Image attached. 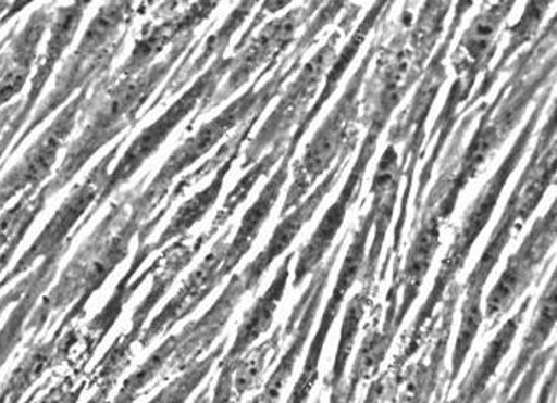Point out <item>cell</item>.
I'll return each mask as SVG.
<instances>
[{"label": "cell", "instance_id": "obj_50", "mask_svg": "<svg viewBox=\"0 0 557 403\" xmlns=\"http://www.w3.org/2000/svg\"><path fill=\"white\" fill-rule=\"evenodd\" d=\"M29 3H9V2H0V28H2L5 23H9L13 16L22 13L23 10L28 9Z\"/></svg>", "mask_w": 557, "mask_h": 403}, {"label": "cell", "instance_id": "obj_28", "mask_svg": "<svg viewBox=\"0 0 557 403\" xmlns=\"http://www.w3.org/2000/svg\"><path fill=\"white\" fill-rule=\"evenodd\" d=\"M401 194V168H399V150L386 143L382 159L376 165L375 175L370 185V209L373 212V235L370 248L367 249L366 267L360 278L363 288L373 290L379 277L380 257L388 236L389 226L395 216Z\"/></svg>", "mask_w": 557, "mask_h": 403}, {"label": "cell", "instance_id": "obj_18", "mask_svg": "<svg viewBox=\"0 0 557 403\" xmlns=\"http://www.w3.org/2000/svg\"><path fill=\"white\" fill-rule=\"evenodd\" d=\"M372 231L373 212L372 209H369L366 215L360 216L359 225H357L352 235V241H350L346 255H344L336 284H334L330 300H327L326 307L321 314L317 333H314L310 349H308L300 378L295 382L294 389H292L285 403H308L310 401L311 392H313L314 385L320 378L321 356H323L324 345H326L327 337H330L331 329H333L334 320L339 316L341 307H343L347 294L352 290L354 285L362 278L367 249H369L367 245H369Z\"/></svg>", "mask_w": 557, "mask_h": 403}, {"label": "cell", "instance_id": "obj_41", "mask_svg": "<svg viewBox=\"0 0 557 403\" xmlns=\"http://www.w3.org/2000/svg\"><path fill=\"white\" fill-rule=\"evenodd\" d=\"M372 293L373 290L362 287V290L354 294L352 300H349V303H347L346 311H344L343 326H341L336 355H334L330 375L324 379V385L327 386L330 391L339 388L344 382V378H346L347 365H349L350 356H352L360 326H362L367 310H369L370 303H372Z\"/></svg>", "mask_w": 557, "mask_h": 403}, {"label": "cell", "instance_id": "obj_30", "mask_svg": "<svg viewBox=\"0 0 557 403\" xmlns=\"http://www.w3.org/2000/svg\"><path fill=\"white\" fill-rule=\"evenodd\" d=\"M535 297L529 294L519 310L497 330L496 337L487 343L481 355L471 363L463 381L458 386L457 395L445 403H493L499 392V385H491L500 363L504 362L516 342L517 333L532 307Z\"/></svg>", "mask_w": 557, "mask_h": 403}, {"label": "cell", "instance_id": "obj_32", "mask_svg": "<svg viewBox=\"0 0 557 403\" xmlns=\"http://www.w3.org/2000/svg\"><path fill=\"white\" fill-rule=\"evenodd\" d=\"M54 3L38 7L20 32L7 45L5 62L0 71V111L25 90L38 61L39 46L54 18Z\"/></svg>", "mask_w": 557, "mask_h": 403}, {"label": "cell", "instance_id": "obj_43", "mask_svg": "<svg viewBox=\"0 0 557 403\" xmlns=\"http://www.w3.org/2000/svg\"><path fill=\"white\" fill-rule=\"evenodd\" d=\"M285 150H287V143L284 146H276L273 149L268 150V153H264L257 163H255L251 168H248V172L242 176L240 181L237 182L234 189L228 192L227 198H225L224 203H222L221 210H219L218 215L212 219L211 228L208 229L209 235L214 238L219 231H221L222 226H225V223L231 222L232 216L237 213V210L247 202V199L250 198L251 191H253L255 186L261 181V179L267 178V176L271 175L274 166L281 162L282 156H284Z\"/></svg>", "mask_w": 557, "mask_h": 403}, {"label": "cell", "instance_id": "obj_27", "mask_svg": "<svg viewBox=\"0 0 557 403\" xmlns=\"http://www.w3.org/2000/svg\"><path fill=\"white\" fill-rule=\"evenodd\" d=\"M310 126L311 123L307 119H301L298 123V126L292 133L290 139H288L287 150H285L284 156L278 162L276 172L271 176L270 181L267 182L253 205L245 212L240 226H238L237 232H235V238L232 239V242H228L227 252H225L224 265H222L224 278L232 275L235 267L244 261L245 255L253 248L264 223L270 218L278 198H281L282 189H284L285 182H287L288 176H290L295 152H297L298 146H300Z\"/></svg>", "mask_w": 557, "mask_h": 403}, {"label": "cell", "instance_id": "obj_14", "mask_svg": "<svg viewBox=\"0 0 557 403\" xmlns=\"http://www.w3.org/2000/svg\"><path fill=\"white\" fill-rule=\"evenodd\" d=\"M126 139L127 136L123 137L120 142L114 143L113 149L88 173L84 182L72 189L71 194L55 210L54 215L39 232L38 238L33 241V244L26 249L25 254L0 280V291L13 284L20 275L32 270L36 262L45 261V259L52 257V255L65 254L69 251L72 241L75 239V229L90 212L91 206L100 199L101 192L107 186L108 176H110L111 165L120 155L121 147L126 142Z\"/></svg>", "mask_w": 557, "mask_h": 403}, {"label": "cell", "instance_id": "obj_1", "mask_svg": "<svg viewBox=\"0 0 557 403\" xmlns=\"http://www.w3.org/2000/svg\"><path fill=\"white\" fill-rule=\"evenodd\" d=\"M507 72L509 78L496 98L484 106L467 147H463L465 139L476 116L467 113L455 127L437 181L422 202L421 210L434 212L444 223L454 215L465 189L483 173L522 124L536 98L548 85L556 84V15L542 26L529 48L517 54Z\"/></svg>", "mask_w": 557, "mask_h": 403}, {"label": "cell", "instance_id": "obj_44", "mask_svg": "<svg viewBox=\"0 0 557 403\" xmlns=\"http://www.w3.org/2000/svg\"><path fill=\"white\" fill-rule=\"evenodd\" d=\"M227 339L219 342L205 358L196 362L195 365L189 366L186 371H183L178 378L173 379L172 382L165 386L156 398L149 403H186L189 401L196 389L202 385L211 375L212 368L218 365L219 360L227 352Z\"/></svg>", "mask_w": 557, "mask_h": 403}, {"label": "cell", "instance_id": "obj_45", "mask_svg": "<svg viewBox=\"0 0 557 403\" xmlns=\"http://www.w3.org/2000/svg\"><path fill=\"white\" fill-rule=\"evenodd\" d=\"M49 198L42 188L26 191L10 209L0 213V252L10 244L20 231H28L39 213L45 210Z\"/></svg>", "mask_w": 557, "mask_h": 403}, {"label": "cell", "instance_id": "obj_19", "mask_svg": "<svg viewBox=\"0 0 557 403\" xmlns=\"http://www.w3.org/2000/svg\"><path fill=\"white\" fill-rule=\"evenodd\" d=\"M493 59V55L467 54V52H461L457 48L451 52L455 80L450 90H448L444 106H442L434 126H432L431 134H428V139H425V162L421 173H419L418 189H416V198L412 201L414 216H412L411 229L414 228L416 222H418L419 212H421L422 202L425 199V191L431 185L435 166L444 156V149L454 136L458 119L463 117L465 106L473 95L478 78L490 71Z\"/></svg>", "mask_w": 557, "mask_h": 403}, {"label": "cell", "instance_id": "obj_40", "mask_svg": "<svg viewBox=\"0 0 557 403\" xmlns=\"http://www.w3.org/2000/svg\"><path fill=\"white\" fill-rule=\"evenodd\" d=\"M380 316H382V313L375 314L372 323L369 324L366 337H363L362 343L357 350L356 358H354L349 381L344 382V391H346L349 401L356 402L360 386L363 382L373 381L379 376L380 368H382L389 349H392L393 340H389L382 332Z\"/></svg>", "mask_w": 557, "mask_h": 403}, {"label": "cell", "instance_id": "obj_46", "mask_svg": "<svg viewBox=\"0 0 557 403\" xmlns=\"http://www.w3.org/2000/svg\"><path fill=\"white\" fill-rule=\"evenodd\" d=\"M556 360V343L553 342L548 349L540 352L539 355L530 363L529 369L523 373L519 385L513 389L512 394L504 402L499 403H532L535 395L536 386L542 381L545 373L548 371L549 365Z\"/></svg>", "mask_w": 557, "mask_h": 403}, {"label": "cell", "instance_id": "obj_15", "mask_svg": "<svg viewBox=\"0 0 557 403\" xmlns=\"http://www.w3.org/2000/svg\"><path fill=\"white\" fill-rule=\"evenodd\" d=\"M211 239L212 236L208 231L201 232L193 242L180 239L160 255V265L153 272L152 287L134 311L129 332L124 333L123 337H117L116 342L111 345V349L104 353L103 358L98 363L97 373H95L98 391L110 394L124 369L129 366L131 358H133V345L139 342L140 337H143L144 327H146L150 313L156 310L160 300L169 293L178 275L191 264L193 259L201 252V249Z\"/></svg>", "mask_w": 557, "mask_h": 403}, {"label": "cell", "instance_id": "obj_7", "mask_svg": "<svg viewBox=\"0 0 557 403\" xmlns=\"http://www.w3.org/2000/svg\"><path fill=\"white\" fill-rule=\"evenodd\" d=\"M473 7V2L454 3L455 13L441 45L435 49L421 80L416 85L414 95L409 100L408 106L399 111L398 116L395 117V123L389 127L386 143H392L396 149L401 147L399 168H401L403 191L399 194L398 218H396L395 229H393L392 248H389L388 255H386V261L379 268L380 284L385 280L389 265L392 267L401 265L405 225L408 222L416 169H418V163L424 160L429 116H431L432 108H434L435 101L441 95L442 87L448 80L447 58L450 55L455 39H457L458 29H460L465 16Z\"/></svg>", "mask_w": 557, "mask_h": 403}, {"label": "cell", "instance_id": "obj_21", "mask_svg": "<svg viewBox=\"0 0 557 403\" xmlns=\"http://www.w3.org/2000/svg\"><path fill=\"white\" fill-rule=\"evenodd\" d=\"M382 134L367 130L366 139L360 142L357 150L356 163L344 182L343 191L337 196L336 201L331 203L318 223L317 229L310 236L307 242L298 251L297 261H295L294 272H292V288H298L304 281L323 264L331 249L334 248L337 235L346 222L349 210L359 201L362 194L363 181H366L367 172H369L370 162L375 156L379 149V140Z\"/></svg>", "mask_w": 557, "mask_h": 403}, {"label": "cell", "instance_id": "obj_9", "mask_svg": "<svg viewBox=\"0 0 557 403\" xmlns=\"http://www.w3.org/2000/svg\"><path fill=\"white\" fill-rule=\"evenodd\" d=\"M379 28L356 72L347 80L339 100L305 146L301 159L292 165V185L282 203L281 218L307 199L313 186L336 165L344 153L359 150L360 97L380 46L388 36L389 15L380 23Z\"/></svg>", "mask_w": 557, "mask_h": 403}, {"label": "cell", "instance_id": "obj_54", "mask_svg": "<svg viewBox=\"0 0 557 403\" xmlns=\"http://www.w3.org/2000/svg\"><path fill=\"white\" fill-rule=\"evenodd\" d=\"M248 403H261V401H260V394L255 395V398H253V399H251V401H250V402H248Z\"/></svg>", "mask_w": 557, "mask_h": 403}, {"label": "cell", "instance_id": "obj_5", "mask_svg": "<svg viewBox=\"0 0 557 403\" xmlns=\"http://www.w3.org/2000/svg\"><path fill=\"white\" fill-rule=\"evenodd\" d=\"M196 33L183 36L172 46L162 61L133 78L111 80L110 75L95 84L94 91L85 104V126L81 136L72 140L55 175L42 186L49 199L67 188L78 173L108 143L116 140L124 130L136 126L143 117L140 111L166 80L176 62L195 45Z\"/></svg>", "mask_w": 557, "mask_h": 403}, {"label": "cell", "instance_id": "obj_49", "mask_svg": "<svg viewBox=\"0 0 557 403\" xmlns=\"http://www.w3.org/2000/svg\"><path fill=\"white\" fill-rule=\"evenodd\" d=\"M26 232L28 231H20L18 235L15 236V238L10 241V244L7 245L5 249H3L2 252H0V274H3V270H5L7 265L10 264V261H12L13 255H15L16 249L20 248V244H22L23 239H25Z\"/></svg>", "mask_w": 557, "mask_h": 403}, {"label": "cell", "instance_id": "obj_36", "mask_svg": "<svg viewBox=\"0 0 557 403\" xmlns=\"http://www.w3.org/2000/svg\"><path fill=\"white\" fill-rule=\"evenodd\" d=\"M552 2L527 3L522 16L517 20L516 25L507 28L509 45L500 52V58L497 59L496 65L484 74L483 81L478 85L476 90L473 91L470 101H468L467 106H465V113L484 103V98L493 91L494 85L506 74L513 55L519 54L523 46L530 45V42L539 36V33L542 32L543 22H545L548 10L552 9Z\"/></svg>", "mask_w": 557, "mask_h": 403}, {"label": "cell", "instance_id": "obj_25", "mask_svg": "<svg viewBox=\"0 0 557 403\" xmlns=\"http://www.w3.org/2000/svg\"><path fill=\"white\" fill-rule=\"evenodd\" d=\"M352 152L344 153V155L337 160L336 165L318 182L313 192H310L300 205L295 206L292 212L282 216L281 223H278L276 229H274L273 236H271L270 241L264 245L263 251H261L240 274L247 293H255V291L258 290L261 280H263L264 275L268 274L274 261H277V259L281 257L282 254H285L287 249L294 244L295 239L300 235L304 226L313 218L321 203L333 192L337 182L343 178L347 165H349L350 160H352Z\"/></svg>", "mask_w": 557, "mask_h": 403}, {"label": "cell", "instance_id": "obj_4", "mask_svg": "<svg viewBox=\"0 0 557 403\" xmlns=\"http://www.w3.org/2000/svg\"><path fill=\"white\" fill-rule=\"evenodd\" d=\"M344 7L346 3L343 2H324L317 15L305 25L295 45L288 49L287 54L277 62V65H270L261 71L244 95L232 101L214 119L202 124L198 133L193 134L185 143H182L163 163L156 178L147 186L144 196L153 205L159 206L169 198L173 182L178 176L196 165L202 156L212 152L232 130L240 129L251 117L263 114L271 101L282 93L285 84L300 71L305 55L317 45L321 33L339 18Z\"/></svg>", "mask_w": 557, "mask_h": 403}, {"label": "cell", "instance_id": "obj_42", "mask_svg": "<svg viewBox=\"0 0 557 403\" xmlns=\"http://www.w3.org/2000/svg\"><path fill=\"white\" fill-rule=\"evenodd\" d=\"M284 326H278L270 339L261 342L260 345L251 347L245 355L232 362L234 365V391L238 401L255 391L263 381L264 373L270 368L271 363L276 362L284 342Z\"/></svg>", "mask_w": 557, "mask_h": 403}, {"label": "cell", "instance_id": "obj_34", "mask_svg": "<svg viewBox=\"0 0 557 403\" xmlns=\"http://www.w3.org/2000/svg\"><path fill=\"white\" fill-rule=\"evenodd\" d=\"M295 252H288L287 257L278 265L276 275L271 281L268 290L255 301L253 306L245 313L244 320L238 327L237 336L231 349L224 353L221 362L232 363L240 358L248 352L264 333L270 332L273 327L274 316H276L278 304L287 290L288 278H290L292 262H294Z\"/></svg>", "mask_w": 557, "mask_h": 403}, {"label": "cell", "instance_id": "obj_24", "mask_svg": "<svg viewBox=\"0 0 557 403\" xmlns=\"http://www.w3.org/2000/svg\"><path fill=\"white\" fill-rule=\"evenodd\" d=\"M232 229L234 228L228 226L219 236L218 241L214 242L208 255L202 259L201 264L188 275L185 284L176 291L175 297L162 307V311L153 317L152 323L144 330L139 340L143 349L149 347L159 337L169 333L176 324L191 316L208 300L209 294H212V291L225 280L224 275H222V265H224Z\"/></svg>", "mask_w": 557, "mask_h": 403}, {"label": "cell", "instance_id": "obj_38", "mask_svg": "<svg viewBox=\"0 0 557 403\" xmlns=\"http://www.w3.org/2000/svg\"><path fill=\"white\" fill-rule=\"evenodd\" d=\"M240 153L237 152L228 156L227 162L214 173L212 181L202 191L196 192L191 199L180 205L166 228L160 232V238L156 242H150L149 245L152 252L162 251L166 245L172 244L175 239L185 238L214 209L215 203L221 198L222 189H224L225 179H227L228 173H231L232 166L237 162Z\"/></svg>", "mask_w": 557, "mask_h": 403}, {"label": "cell", "instance_id": "obj_55", "mask_svg": "<svg viewBox=\"0 0 557 403\" xmlns=\"http://www.w3.org/2000/svg\"><path fill=\"white\" fill-rule=\"evenodd\" d=\"M313 403H321V398H318Z\"/></svg>", "mask_w": 557, "mask_h": 403}, {"label": "cell", "instance_id": "obj_53", "mask_svg": "<svg viewBox=\"0 0 557 403\" xmlns=\"http://www.w3.org/2000/svg\"><path fill=\"white\" fill-rule=\"evenodd\" d=\"M211 394H212V382H209L205 389H202L201 394L196 398L195 403H211Z\"/></svg>", "mask_w": 557, "mask_h": 403}, {"label": "cell", "instance_id": "obj_2", "mask_svg": "<svg viewBox=\"0 0 557 403\" xmlns=\"http://www.w3.org/2000/svg\"><path fill=\"white\" fill-rule=\"evenodd\" d=\"M143 186L144 179L123 199L111 203L110 212L65 265L58 284L42 297L41 303L36 304L26 323V332H32L33 339L52 317L69 310L55 332L61 337L72 323L85 316L90 298L126 261L134 238L139 236L140 229L157 209L140 191Z\"/></svg>", "mask_w": 557, "mask_h": 403}, {"label": "cell", "instance_id": "obj_17", "mask_svg": "<svg viewBox=\"0 0 557 403\" xmlns=\"http://www.w3.org/2000/svg\"><path fill=\"white\" fill-rule=\"evenodd\" d=\"M94 87L95 85L85 87L81 93L75 95L23 153L20 162L0 179V213L16 196L25 194L29 189L39 191L42 182L48 181L58 162L59 153L64 149L65 142L84 116L85 104Z\"/></svg>", "mask_w": 557, "mask_h": 403}, {"label": "cell", "instance_id": "obj_47", "mask_svg": "<svg viewBox=\"0 0 557 403\" xmlns=\"http://www.w3.org/2000/svg\"><path fill=\"white\" fill-rule=\"evenodd\" d=\"M403 368L389 365L382 375L370 382L363 403H398L399 385H401Z\"/></svg>", "mask_w": 557, "mask_h": 403}, {"label": "cell", "instance_id": "obj_23", "mask_svg": "<svg viewBox=\"0 0 557 403\" xmlns=\"http://www.w3.org/2000/svg\"><path fill=\"white\" fill-rule=\"evenodd\" d=\"M157 7V22L144 26L139 38L134 42L133 51L117 68L111 80L133 78L157 64L160 54L172 49L176 41L211 18L212 13L221 7L215 2H165Z\"/></svg>", "mask_w": 557, "mask_h": 403}, {"label": "cell", "instance_id": "obj_51", "mask_svg": "<svg viewBox=\"0 0 557 403\" xmlns=\"http://www.w3.org/2000/svg\"><path fill=\"white\" fill-rule=\"evenodd\" d=\"M15 32L16 26H12V28H10V32L7 33L5 36H3L2 41H0V71H2L3 62H5L7 45H9L10 38H12L13 33Z\"/></svg>", "mask_w": 557, "mask_h": 403}, {"label": "cell", "instance_id": "obj_35", "mask_svg": "<svg viewBox=\"0 0 557 403\" xmlns=\"http://www.w3.org/2000/svg\"><path fill=\"white\" fill-rule=\"evenodd\" d=\"M152 254L153 252L152 249H150L149 242L139 244L136 255H134L133 264L127 268L124 277L117 281L110 301L104 304L100 314L87 324V333H85L84 337V352H82V355L85 356V362H90L95 350L103 343L104 337L110 333V330L113 329L114 324H116L117 317L123 314L124 306L129 303L131 297L139 290L144 280L150 277V275H153V272L159 267L160 257L156 259L152 265L147 267V270L140 272L139 274L140 267L146 264L147 259Z\"/></svg>", "mask_w": 557, "mask_h": 403}, {"label": "cell", "instance_id": "obj_39", "mask_svg": "<svg viewBox=\"0 0 557 403\" xmlns=\"http://www.w3.org/2000/svg\"><path fill=\"white\" fill-rule=\"evenodd\" d=\"M61 337H52L48 342L32 343L22 362L13 369L5 385L0 389V403H20L23 395L42 378L55 363L64 360L59 349Z\"/></svg>", "mask_w": 557, "mask_h": 403}, {"label": "cell", "instance_id": "obj_13", "mask_svg": "<svg viewBox=\"0 0 557 403\" xmlns=\"http://www.w3.org/2000/svg\"><path fill=\"white\" fill-rule=\"evenodd\" d=\"M556 232L557 205L553 201L548 212L533 223L522 244L507 261L499 280L491 288L483 311L486 332L496 329L533 284L545 277L555 261Z\"/></svg>", "mask_w": 557, "mask_h": 403}, {"label": "cell", "instance_id": "obj_20", "mask_svg": "<svg viewBox=\"0 0 557 403\" xmlns=\"http://www.w3.org/2000/svg\"><path fill=\"white\" fill-rule=\"evenodd\" d=\"M461 298V285L448 288L431 339L422 347V355L403 369L398 403H441L447 394V355L454 332L455 314Z\"/></svg>", "mask_w": 557, "mask_h": 403}, {"label": "cell", "instance_id": "obj_26", "mask_svg": "<svg viewBox=\"0 0 557 403\" xmlns=\"http://www.w3.org/2000/svg\"><path fill=\"white\" fill-rule=\"evenodd\" d=\"M88 7H90V3L82 2L55 7L54 18H52L51 26H49V39L46 42L45 52L36 62V72L32 81H29L28 93H26L25 100L22 101L18 114L13 117L10 126L0 137V143L7 150L12 149L13 143L25 129L28 121L32 119L33 110L39 103V98H41L49 78L54 74L55 65L59 64L69 46L74 42L75 35L81 28L82 20H84Z\"/></svg>", "mask_w": 557, "mask_h": 403}, {"label": "cell", "instance_id": "obj_8", "mask_svg": "<svg viewBox=\"0 0 557 403\" xmlns=\"http://www.w3.org/2000/svg\"><path fill=\"white\" fill-rule=\"evenodd\" d=\"M137 12L139 9L133 2L104 3L98 9L97 15L90 20L87 29L82 35L77 48L69 55L67 61L59 71L54 87L32 114V119L28 121L23 133L9 150L7 160L55 111L62 110L75 93H81L85 87L98 84L110 75L111 65L126 45L127 32H129L131 23L136 18Z\"/></svg>", "mask_w": 557, "mask_h": 403}, {"label": "cell", "instance_id": "obj_52", "mask_svg": "<svg viewBox=\"0 0 557 403\" xmlns=\"http://www.w3.org/2000/svg\"><path fill=\"white\" fill-rule=\"evenodd\" d=\"M330 392V402L327 403H354L346 398V392H344V382L339 388L333 389V391Z\"/></svg>", "mask_w": 557, "mask_h": 403}, {"label": "cell", "instance_id": "obj_22", "mask_svg": "<svg viewBox=\"0 0 557 403\" xmlns=\"http://www.w3.org/2000/svg\"><path fill=\"white\" fill-rule=\"evenodd\" d=\"M347 238H349V232H346L339 239V244L331 249L323 264L311 274L310 284L305 288L300 300L292 307L290 316H288L287 323L284 326V332H282L284 333V339L292 337L290 343H288L284 355L278 360L273 375L270 376L267 385H264L263 392L260 394L261 403L281 402L282 392H284L285 386L290 381L295 366H297L305 345H307L308 337H310L314 319H317L318 311H320L321 301H323L324 291H326L327 281H330L334 265H336L337 259H339Z\"/></svg>", "mask_w": 557, "mask_h": 403}, {"label": "cell", "instance_id": "obj_16", "mask_svg": "<svg viewBox=\"0 0 557 403\" xmlns=\"http://www.w3.org/2000/svg\"><path fill=\"white\" fill-rule=\"evenodd\" d=\"M324 2H307L290 7L287 12L264 23L263 28L251 36L242 48L234 49L232 68L224 84L219 87L206 113L231 100L245 85L250 84L257 72L277 65L285 52L295 45L301 26L307 25Z\"/></svg>", "mask_w": 557, "mask_h": 403}, {"label": "cell", "instance_id": "obj_6", "mask_svg": "<svg viewBox=\"0 0 557 403\" xmlns=\"http://www.w3.org/2000/svg\"><path fill=\"white\" fill-rule=\"evenodd\" d=\"M555 87L556 84L548 85L542 91V95L536 98L535 108H533L532 114L527 119L525 126L522 127L519 136H517L512 149L504 156L499 168L487 179L480 194L476 196V199L465 212L460 226H458L457 232H455L454 241H451L450 248H448L447 254H445L444 261H442L441 268H438L437 275H435L432 290L429 291L428 298H425L424 303H422L418 314H416L414 323H412L411 329H409L405 345H403L398 355L393 360V363L399 366V368H406V365L411 363V360L418 355V352H421L422 347L431 339L438 319L437 310L441 307L448 288L457 281L458 275L467 265L468 257H470L478 239H480L484 229L490 225L491 218H493L494 212H496L497 203L503 198L507 182H509L513 173L519 168L520 162L525 159L527 150L532 146L540 121H542L549 101L555 98Z\"/></svg>", "mask_w": 557, "mask_h": 403}, {"label": "cell", "instance_id": "obj_11", "mask_svg": "<svg viewBox=\"0 0 557 403\" xmlns=\"http://www.w3.org/2000/svg\"><path fill=\"white\" fill-rule=\"evenodd\" d=\"M362 9L360 3H346L336 28L330 33L323 46L301 65L300 71L294 75V80L284 87L278 95L281 98L276 108L271 111L257 136L248 140L242 169L251 168L274 146L288 142L295 127L317 100L321 85L339 54L341 41L349 38Z\"/></svg>", "mask_w": 557, "mask_h": 403}, {"label": "cell", "instance_id": "obj_33", "mask_svg": "<svg viewBox=\"0 0 557 403\" xmlns=\"http://www.w3.org/2000/svg\"><path fill=\"white\" fill-rule=\"evenodd\" d=\"M557 320V275L553 270L545 290L540 294L536 301L535 314H533L532 323L523 336L522 345H520L517 358L513 360L509 371L503 376L499 382V392H497V403L506 401L512 394L516 386L519 385L523 373L529 369L530 363L536 355L548 345L552 340L553 332L556 329Z\"/></svg>", "mask_w": 557, "mask_h": 403}, {"label": "cell", "instance_id": "obj_29", "mask_svg": "<svg viewBox=\"0 0 557 403\" xmlns=\"http://www.w3.org/2000/svg\"><path fill=\"white\" fill-rule=\"evenodd\" d=\"M258 5H260V3L257 2L238 3V5L232 10L231 15L224 20V23H222L214 33L209 35V29L202 33V35L196 39L195 45L186 52V58L183 59L178 68H176L172 77L166 80L165 87L157 95L156 100L150 103L147 114L156 111L163 101L170 100L173 95L180 93L193 78L205 74L209 65H211L215 59L225 55V51H227L228 46H231L235 33L245 25V22L250 18L251 12H253Z\"/></svg>", "mask_w": 557, "mask_h": 403}, {"label": "cell", "instance_id": "obj_31", "mask_svg": "<svg viewBox=\"0 0 557 403\" xmlns=\"http://www.w3.org/2000/svg\"><path fill=\"white\" fill-rule=\"evenodd\" d=\"M444 222L429 210L419 212L418 222L411 229V244L406 252L405 265L399 272V304L396 311L395 329L399 332L409 311L421 294L422 285L434 264L442 242Z\"/></svg>", "mask_w": 557, "mask_h": 403}, {"label": "cell", "instance_id": "obj_3", "mask_svg": "<svg viewBox=\"0 0 557 403\" xmlns=\"http://www.w3.org/2000/svg\"><path fill=\"white\" fill-rule=\"evenodd\" d=\"M556 150V100L553 98L548 119L540 129L535 149L527 162L525 169L516 182V188L500 213L499 222L487 239L483 254L478 259L467 281L461 285L460 327L451 352L447 394H450L455 382L460 378L461 369L483 326V293L491 274L499 264L516 232L527 225L530 216L539 210L548 189L555 186Z\"/></svg>", "mask_w": 557, "mask_h": 403}, {"label": "cell", "instance_id": "obj_48", "mask_svg": "<svg viewBox=\"0 0 557 403\" xmlns=\"http://www.w3.org/2000/svg\"><path fill=\"white\" fill-rule=\"evenodd\" d=\"M556 360L549 365V373L545 376L542 389H540L536 403H555L556 402V381H557Z\"/></svg>", "mask_w": 557, "mask_h": 403}, {"label": "cell", "instance_id": "obj_37", "mask_svg": "<svg viewBox=\"0 0 557 403\" xmlns=\"http://www.w3.org/2000/svg\"><path fill=\"white\" fill-rule=\"evenodd\" d=\"M62 257H64V254L52 255V257L41 261V264L35 270H32L33 278L28 290L20 298L18 303L10 313L9 319L0 329V369L9 362L16 347L23 342V337L26 333V323H28L33 310L38 304L39 298L51 287L52 280L58 275Z\"/></svg>", "mask_w": 557, "mask_h": 403}, {"label": "cell", "instance_id": "obj_10", "mask_svg": "<svg viewBox=\"0 0 557 403\" xmlns=\"http://www.w3.org/2000/svg\"><path fill=\"white\" fill-rule=\"evenodd\" d=\"M245 294L247 290L240 275H234L215 303L199 319L183 327L182 332L169 337L123 382L116 398L108 403H134L146 394V389H149L157 379L182 375L189 366L205 358L206 353L224 332Z\"/></svg>", "mask_w": 557, "mask_h": 403}, {"label": "cell", "instance_id": "obj_12", "mask_svg": "<svg viewBox=\"0 0 557 403\" xmlns=\"http://www.w3.org/2000/svg\"><path fill=\"white\" fill-rule=\"evenodd\" d=\"M231 68L232 55H228V58L222 55V58L215 59V61L209 65L208 71L196 78L195 84L189 87L188 91H185L175 103L170 104L165 113H163L159 119L153 121L150 126H147L146 129L133 140V143L127 147L126 152L121 155L120 162L111 169L107 186H104L100 199L91 206L90 212L87 213V216L82 219L78 228L75 229V238H77L78 232L91 222L95 213L108 202V199H110L121 186L126 185V182L143 168L147 160L152 159V156L159 152L160 147L172 136L173 130L178 129L180 124H182L186 117L196 113V116L193 117V123H195L199 116L206 114L209 103H211L214 95L218 93L219 87H221L224 78H227Z\"/></svg>", "mask_w": 557, "mask_h": 403}]
</instances>
